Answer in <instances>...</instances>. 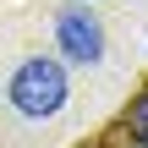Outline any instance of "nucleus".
<instances>
[{"label":"nucleus","mask_w":148,"mask_h":148,"mask_svg":"<svg viewBox=\"0 0 148 148\" xmlns=\"http://www.w3.org/2000/svg\"><path fill=\"white\" fill-rule=\"evenodd\" d=\"M11 104L27 121H49L66 104V66L60 60H44V55H27L16 66V77H11Z\"/></svg>","instance_id":"1"},{"label":"nucleus","mask_w":148,"mask_h":148,"mask_svg":"<svg viewBox=\"0 0 148 148\" xmlns=\"http://www.w3.org/2000/svg\"><path fill=\"white\" fill-rule=\"evenodd\" d=\"M55 44L71 66H99L104 60V22L88 5H60L55 11Z\"/></svg>","instance_id":"2"},{"label":"nucleus","mask_w":148,"mask_h":148,"mask_svg":"<svg viewBox=\"0 0 148 148\" xmlns=\"http://www.w3.org/2000/svg\"><path fill=\"white\" fill-rule=\"evenodd\" d=\"M126 132H132V143L148 148V82L132 93V110H126Z\"/></svg>","instance_id":"3"}]
</instances>
